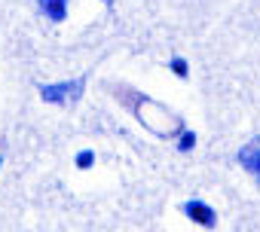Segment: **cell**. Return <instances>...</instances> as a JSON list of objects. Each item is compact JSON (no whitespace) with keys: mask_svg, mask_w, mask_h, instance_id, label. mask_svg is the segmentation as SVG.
Masks as SVG:
<instances>
[{"mask_svg":"<svg viewBox=\"0 0 260 232\" xmlns=\"http://www.w3.org/2000/svg\"><path fill=\"white\" fill-rule=\"evenodd\" d=\"M116 95H119V101L128 110L135 113V120L147 132H153L156 138H178V135H184V123H181L178 113H172V107H166V104H159V101H153V98H147L141 92H128V89H119Z\"/></svg>","mask_w":260,"mask_h":232,"instance_id":"cell-1","label":"cell"},{"mask_svg":"<svg viewBox=\"0 0 260 232\" xmlns=\"http://www.w3.org/2000/svg\"><path fill=\"white\" fill-rule=\"evenodd\" d=\"M83 83H86V76L64 80V83H52V86H40V98L49 101V104H58V107H71V104L80 101Z\"/></svg>","mask_w":260,"mask_h":232,"instance_id":"cell-2","label":"cell"},{"mask_svg":"<svg viewBox=\"0 0 260 232\" xmlns=\"http://www.w3.org/2000/svg\"><path fill=\"white\" fill-rule=\"evenodd\" d=\"M184 208V214L190 217V220H196V223H202L205 229H211V226H217V214L205 205V202H199V199H193V202H184L181 205Z\"/></svg>","mask_w":260,"mask_h":232,"instance_id":"cell-3","label":"cell"},{"mask_svg":"<svg viewBox=\"0 0 260 232\" xmlns=\"http://www.w3.org/2000/svg\"><path fill=\"white\" fill-rule=\"evenodd\" d=\"M239 162H242V168H245L248 174H254V177L260 180V138H254L248 147L239 150Z\"/></svg>","mask_w":260,"mask_h":232,"instance_id":"cell-4","label":"cell"},{"mask_svg":"<svg viewBox=\"0 0 260 232\" xmlns=\"http://www.w3.org/2000/svg\"><path fill=\"white\" fill-rule=\"evenodd\" d=\"M37 7H40L52 22H64V16H68V0H37Z\"/></svg>","mask_w":260,"mask_h":232,"instance_id":"cell-5","label":"cell"},{"mask_svg":"<svg viewBox=\"0 0 260 232\" xmlns=\"http://www.w3.org/2000/svg\"><path fill=\"white\" fill-rule=\"evenodd\" d=\"M172 67H175V73H178V76H187V64H184V58H175V61H172Z\"/></svg>","mask_w":260,"mask_h":232,"instance_id":"cell-6","label":"cell"},{"mask_svg":"<svg viewBox=\"0 0 260 232\" xmlns=\"http://www.w3.org/2000/svg\"><path fill=\"white\" fill-rule=\"evenodd\" d=\"M77 165H80V168H89V165H92V153H89V150H83V153H80V159H77Z\"/></svg>","mask_w":260,"mask_h":232,"instance_id":"cell-7","label":"cell"},{"mask_svg":"<svg viewBox=\"0 0 260 232\" xmlns=\"http://www.w3.org/2000/svg\"><path fill=\"white\" fill-rule=\"evenodd\" d=\"M0 162H4V141H0Z\"/></svg>","mask_w":260,"mask_h":232,"instance_id":"cell-8","label":"cell"}]
</instances>
